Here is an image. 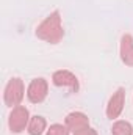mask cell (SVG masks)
Returning <instances> with one entry per match:
<instances>
[{"label": "cell", "mask_w": 133, "mask_h": 135, "mask_svg": "<svg viewBox=\"0 0 133 135\" xmlns=\"http://www.w3.org/2000/svg\"><path fill=\"white\" fill-rule=\"evenodd\" d=\"M111 135H133V126L129 121L119 119L113 124L111 127Z\"/></svg>", "instance_id": "30bf717a"}, {"label": "cell", "mask_w": 133, "mask_h": 135, "mask_svg": "<svg viewBox=\"0 0 133 135\" xmlns=\"http://www.w3.org/2000/svg\"><path fill=\"white\" fill-rule=\"evenodd\" d=\"M47 93H49V83L45 79L42 77H38L33 79L27 88V98L32 104H41V102L45 101L47 98Z\"/></svg>", "instance_id": "5b68a950"}, {"label": "cell", "mask_w": 133, "mask_h": 135, "mask_svg": "<svg viewBox=\"0 0 133 135\" xmlns=\"http://www.w3.org/2000/svg\"><path fill=\"white\" fill-rule=\"evenodd\" d=\"M47 127V121L44 116H32L30 118V123H28V127H27V132L30 135H42L44 131Z\"/></svg>", "instance_id": "9c48e42d"}, {"label": "cell", "mask_w": 133, "mask_h": 135, "mask_svg": "<svg viewBox=\"0 0 133 135\" xmlns=\"http://www.w3.org/2000/svg\"><path fill=\"white\" fill-rule=\"evenodd\" d=\"M69 129L66 127V124H52L47 131H45V135H69Z\"/></svg>", "instance_id": "8fae6325"}, {"label": "cell", "mask_w": 133, "mask_h": 135, "mask_svg": "<svg viewBox=\"0 0 133 135\" xmlns=\"http://www.w3.org/2000/svg\"><path fill=\"white\" fill-rule=\"evenodd\" d=\"M25 96V86H24V82L22 79L19 77H13L8 80L6 86H5V91H3V101L6 107H17L21 105V102Z\"/></svg>", "instance_id": "7a4b0ae2"}, {"label": "cell", "mask_w": 133, "mask_h": 135, "mask_svg": "<svg viewBox=\"0 0 133 135\" xmlns=\"http://www.w3.org/2000/svg\"><path fill=\"white\" fill-rule=\"evenodd\" d=\"M52 82L55 86H61V88H67L70 93H77L78 88H80V83H78V79L74 72L67 71V69H60V71H55L53 75H52Z\"/></svg>", "instance_id": "277c9868"}, {"label": "cell", "mask_w": 133, "mask_h": 135, "mask_svg": "<svg viewBox=\"0 0 133 135\" xmlns=\"http://www.w3.org/2000/svg\"><path fill=\"white\" fill-rule=\"evenodd\" d=\"M74 135H97V132H96L94 129H91V127H86V129H83V131L75 132Z\"/></svg>", "instance_id": "7c38bea8"}, {"label": "cell", "mask_w": 133, "mask_h": 135, "mask_svg": "<svg viewBox=\"0 0 133 135\" xmlns=\"http://www.w3.org/2000/svg\"><path fill=\"white\" fill-rule=\"evenodd\" d=\"M64 124L72 134H75L78 131H83V129L89 127V118L83 112H72L66 116Z\"/></svg>", "instance_id": "52a82bcc"}, {"label": "cell", "mask_w": 133, "mask_h": 135, "mask_svg": "<svg viewBox=\"0 0 133 135\" xmlns=\"http://www.w3.org/2000/svg\"><path fill=\"white\" fill-rule=\"evenodd\" d=\"M124 105H125V90L117 88L106 104V116L110 119H117L124 110Z\"/></svg>", "instance_id": "8992f818"}, {"label": "cell", "mask_w": 133, "mask_h": 135, "mask_svg": "<svg viewBox=\"0 0 133 135\" xmlns=\"http://www.w3.org/2000/svg\"><path fill=\"white\" fill-rule=\"evenodd\" d=\"M30 112L27 107L24 105H17L11 110L9 116H8V127L13 134H21L28 127L30 123Z\"/></svg>", "instance_id": "3957f363"}, {"label": "cell", "mask_w": 133, "mask_h": 135, "mask_svg": "<svg viewBox=\"0 0 133 135\" xmlns=\"http://www.w3.org/2000/svg\"><path fill=\"white\" fill-rule=\"evenodd\" d=\"M119 55L125 66L133 68V36L129 33L122 35L119 44Z\"/></svg>", "instance_id": "ba28073f"}, {"label": "cell", "mask_w": 133, "mask_h": 135, "mask_svg": "<svg viewBox=\"0 0 133 135\" xmlns=\"http://www.w3.org/2000/svg\"><path fill=\"white\" fill-rule=\"evenodd\" d=\"M36 36L49 44H58L61 42L64 36V28H63V19L60 11L50 13L38 27H36Z\"/></svg>", "instance_id": "6da1fadb"}]
</instances>
